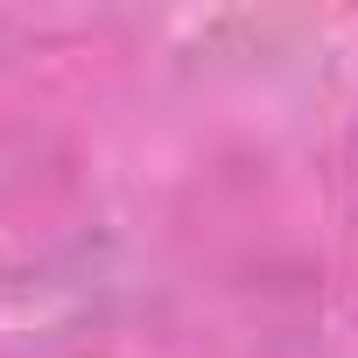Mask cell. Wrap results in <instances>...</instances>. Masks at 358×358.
Returning a JSON list of instances; mask_svg holds the SVG:
<instances>
[]
</instances>
